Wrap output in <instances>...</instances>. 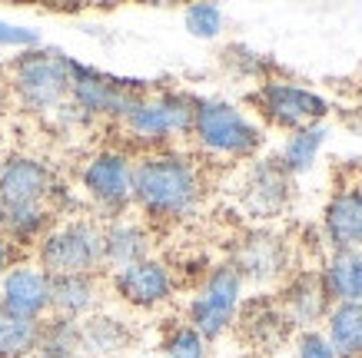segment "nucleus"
Returning <instances> with one entry per match:
<instances>
[{
	"label": "nucleus",
	"instance_id": "f257e3e1",
	"mask_svg": "<svg viewBox=\"0 0 362 358\" xmlns=\"http://www.w3.org/2000/svg\"><path fill=\"white\" fill-rule=\"evenodd\" d=\"M203 179L197 163L173 150H150L133 160V206L146 219L176 222L197 213Z\"/></svg>",
	"mask_w": 362,
	"mask_h": 358
},
{
	"label": "nucleus",
	"instance_id": "f03ea898",
	"mask_svg": "<svg viewBox=\"0 0 362 358\" xmlns=\"http://www.w3.org/2000/svg\"><path fill=\"white\" fill-rule=\"evenodd\" d=\"M189 136L203 153L223 156V160H246L263 146L259 123L246 117L240 107L216 97H197Z\"/></svg>",
	"mask_w": 362,
	"mask_h": 358
},
{
	"label": "nucleus",
	"instance_id": "7ed1b4c3",
	"mask_svg": "<svg viewBox=\"0 0 362 358\" xmlns=\"http://www.w3.org/2000/svg\"><path fill=\"white\" fill-rule=\"evenodd\" d=\"M11 90L30 113H54L70 100V56L60 50H23L11 64Z\"/></svg>",
	"mask_w": 362,
	"mask_h": 358
},
{
	"label": "nucleus",
	"instance_id": "20e7f679",
	"mask_svg": "<svg viewBox=\"0 0 362 358\" xmlns=\"http://www.w3.org/2000/svg\"><path fill=\"white\" fill-rule=\"evenodd\" d=\"M37 265L47 275H97L103 269V226L66 219L37 242Z\"/></svg>",
	"mask_w": 362,
	"mask_h": 358
},
{
	"label": "nucleus",
	"instance_id": "39448f33",
	"mask_svg": "<svg viewBox=\"0 0 362 358\" xmlns=\"http://www.w3.org/2000/svg\"><path fill=\"white\" fill-rule=\"evenodd\" d=\"M193 107L197 97L183 90H156V93H140L123 113V130L130 133V140L143 146H163L176 136H189L193 126Z\"/></svg>",
	"mask_w": 362,
	"mask_h": 358
},
{
	"label": "nucleus",
	"instance_id": "423d86ee",
	"mask_svg": "<svg viewBox=\"0 0 362 358\" xmlns=\"http://www.w3.org/2000/svg\"><path fill=\"white\" fill-rule=\"evenodd\" d=\"M243 302V279L236 275L230 262H220L206 272L203 285L187 305V326L197 332L203 342H216L226 335V328L236 322Z\"/></svg>",
	"mask_w": 362,
	"mask_h": 358
},
{
	"label": "nucleus",
	"instance_id": "0eeeda50",
	"mask_svg": "<svg viewBox=\"0 0 362 358\" xmlns=\"http://www.w3.org/2000/svg\"><path fill=\"white\" fill-rule=\"evenodd\" d=\"M250 103L259 109L266 123H273L276 130L296 133L303 126L322 123L329 117V100L309 87H299L293 80H279V76H266L259 87L250 93Z\"/></svg>",
	"mask_w": 362,
	"mask_h": 358
},
{
	"label": "nucleus",
	"instance_id": "6e6552de",
	"mask_svg": "<svg viewBox=\"0 0 362 358\" xmlns=\"http://www.w3.org/2000/svg\"><path fill=\"white\" fill-rule=\"evenodd\" d=\"M140 93H146V87H143L140 80L110 76V73H103V70H93L87 64L70 60V103L87 119H93V117L123 119V113L130 109V103Z\"/></svg>",
	"mask_w": 362,
	"mask_h": 358
},
{
	"label": "nucleus",
	"instance_id": "1a4fd4ad",
	"mask_svg": "<svg viewBox=\"0 0 362 358\" xmlns=\"http://www.w3.org/2000/svg\"><path fill=\"white\" fill-rule=\"evenodd\" d=\"M80 186L93 206L110 213V219L123 216L133 206V160L120 150L93 153L80 169Z\"/></svg>",
	"mask_w": 362,
	"mask_h": 358
},
{
	"label": "nucleus",
	"instance_id": "9d476101",
	"mask_svg": "<svg viewBox=\"0 0 362 358\" xmlns=\"http://www.w3.org/2000/svg\"><path fill=\"white\" fill-rule=\"evenodd\" d=\"M230 265L243 279V285H269L276 279H283L289 269V242L283 232H276L269 226H256L250 232H243L233 246Z\"/></svg>",
	"mask_w": 362,
	"mask_h": 358
},
{
	"label": "nucleus",
	"instance_id": "9b49d317",
	"mask_svg": "<svg viewBox=\"0 0 362 358\" xmlns=\"http://www.w3.org/2000/svg\"><path fill=\"white\" fill-rule=\"evenodd\" d=\"M0 309L23 322H44L50 315V275L37 262H13L0 275Z\"/></svg>",
	"mask_w": 362,
	"mask_h": 358
},
{
	"label": "nucleus",
	"instance_id": "f8f14e48",
	"mask_svg": "<svg viewBox=\"0 0 362 358\" xmlns=\"http://www.w3.org/2000/svg\"><path fill=\"white\" fill-rule=\"evenodd\" d=\"M240 203L252 219H276L283 216L293 203V176L286 173L279 160H256L246 169L240 186Z\"/></svg>",
	"mask_w": 362,
	"mask_h": 358
},
{
	"label": "nucleus",
	"instance_id": "ddd939ff",
	"mask_svg": "<svg viewBox=\"0 0 362 358\" xmlns=\"http://www.w3.org/2000/svg\"><path fill=\"white\" fill-rule=\"evenodd\" d=\"M54 173L44 160L13 153L7 160H0V206H50L54 193Z\"/></svg>",
	"mask_w": 362,
	"mask_h": 358
},
{
	"label": "nucleus",
	"instance_id": "4468645a",
	"mask_svg": "<svg viewBox=\"0 0 362 358\" xmlns=\"http://www.w3.org/2000/svg\"><path fill=\"white\" fill-rule=\"evenodd\" d=\"M110 285L133 309H156V305L170 302L176 292L173 272L153 256L143 262H133V265H123V269H113Z\"/></svg>",
	"mask_w": 362,
	"mask_h": 358
},
{
	"label": "nucleus",
	"instance_id": "2eb2a0df",
	"mask_svg": "<svg viewBox=\"0 0 362 358\" xmlns=\"http://www.w3.org/2000/svg\"><path fill=\"white\" fill-rule=\"evenodd\" d=\"M279 309H283L289 328H296V332H313V328L322 326L326 312L332 309V299L326 292L322 279H319V272H299V275H293L289 285L283 289Z\"/></svg>",
	"mask_w": 362,
	"mask_h": 358
},
{
	"label": "nucleus",
	"instance_id": "dca6fc26",
	"mask_svg": "<svg viewBox=\"0 0 362 358\" xmlns=\"http://www.w3.org/2000/svg\"><path fill=\"white\" fill-rule=\"evenodd\" d=\"M322 236L332 252L362 249V186H339L322 209Z\"/></svg>",
	"mask_w": 362,
	"mask_h": 358
},
{
	"label": "nucleus",
	"instance_id": "f3484780",
	"mask_svg": "<svg viewBox=\"0 0 362 358\" xmlns=\"http://www.w3.org/2000/svg\"><path fill=\"white\" fill-rule=\"evenodd\" d=\"M150 249H153V239L136 219L117 216L103 226V269H123V265L150 259Z\"/></svg>",
	"mask_w": 362,
	"mask_h": 358
},
{
	"label": "nucleus",
	"instance_id": "a211bd4d",
	"mask_svg": "<svg viewBox=\"0 0 362 358\" xmlns=\"http://www.w3.org/2000/svg\"><path fill=\"white\" fill-rule=\"evenodd\" d=\"M133 332L130 326L117 318V315H87L80 318V342L77 355L83 358H123V352L130 348Z\"/></svg>",
	"mask_w": 362,
	"mask_h": 358
},
{
	"label": "nucleus",
	"instance_id": "6ab92c4d",
	"mask_svg": "<svg viewBox=\"0 0 362 358\" xmlns=\"http://www.w3.org/2000/svg\"><path fill=\"white\" fill-rule=\"evenodd\" d=\"M97 275H50V315L80 322V318L97 312Z\"/></svg>",
	"mask_w": 362,
	"mask_h": 358
},
{
	"label": "nucleus",
	"instance_id": "aec40b11",
	"mask_svg": "<svg viewBox=\"0 0 362 358\" xmlns=\"http://www.w3.org/2000/svg\"><path fill=\"white\" fill-rule=\"evenodd\" d=\"M54 229V206H0V236L17 246H37Z\"/></svg>",
	"mask_w": 362,
	"mask_h": 358
},
{
	"label": "nucleus",
	"instance_id": "412c9836",
	"mask_svg": "<svg viewBox=\"0 0 362 358\" xmlns=\"http://www.w3.org/2000/svg\"><path fill=\"white\" fill-rule=\"evenodd\" d=\"M319 279L332 302H362V249L329 252V259L319 269Z\"/></svg>",
	"mask_w": 362,
	"mask_h": 358
},
{
	"label": "nucleus",
	"instance_id": "4be33fe9",
	"mask_svg": "<svg viewBox=\"0 0 362 358\" xmlns=\"http://www.w3.org/2000/svg\"><path fill=\"white\" fill-rule=\"evenodd\" d=\"M319 332L339 358H362V302H332Z\"/></svg>",
	"mask_w": 362,
	"mask_h": 358
},
{
	"label": "nucleus",
	"instance_id": "5701e85b",
	"mask_svg": "<svg viewBox=\"0 0 362 358\" xmlns=\"http://www.w3.org/2000/svg\"><path fill=\"white\" fill-rule=\"evenodd\" d=\"M326 136H329V130H326V123H313V126H303V130L289 133L283 143V150H279V166H283L289 176H303L309 173L313 166H316L319 153H322V146H326Z\"/></svg>",
	"mask_w": 362,
	"mask_h": 358
},
{
	"label": "nucleus",
	"instance_id": "b1692460",
	"mask_svg": "<svg viewBox=\"0 0 362 358\" xmlns=\"http://www.w3.org/2000/svg\"><path fill=\"white\" fill-rule=\"evenodd\" d=\"M243 328H246V338L259 348H276L289 335V322H286L283 309H279V302H269V299H263V302H256L246 309Z\"/></svg>",
	"mask_w": 362,
	"mask_h": 358
},
{
	"label": "nucleus",
	"instance_id": "393cba45",
	"mask_svg": "<svg viewBox=\"0 0 362 358\" xmlns=\"http://www.w3.org/2000/svg\"><path fill=\"white\" fill-rule=\"evenodd\" d=\"M40 348V322H23L0 309V358H33Z\"/></svg>",
	"mask_w": 362,
	"mask_h": 358
},
{
	"label": "nucleus",
	"instance_id": "a878e982",
	"mask_svg": "<svg viewBox=\"0 0 362 358\" xmlns=\"http://www.w3.org/2000/svg\"><path fill=\"white\" fill-rule=\"evenodd\" d=\"M80 342V322L74 318H60V315H47L40 322V348L44 355H64V352H77Z\"/></svg>",
	"mask_w": 362,
	"mask_h": 358
},
{
	"label": "nucleus",
	"instance_id": "bb28decb",
	"mask_svg": "<svg viewBox=\"0 0 362 358\" xmlns=\"http://www.w3.org/2000/svg\"><path fill=\"white\" fill-rule=\"evenodd\" d=\"M206 355H209V342H203L187 322L170 328L163 335V345H160V358H206Z\"/></svg>",
	"mask_w": 362,
	"mask_h": 358
},
{
	"label": "nucleus",
	"instance_id": "cd10ccee",
	"mask_svg": "<svg viewBox=\"0 0 362 358\" xmlns=\"http://www.w3.org/2000/svg\"><path fill=\"white\" fill-rule=\"evenodd\" d=\"M223 23H226V17L216 4H189L183 11V27L197 40H216L223 33Z\"/></svg>",
	"mask_w": 362,
	"mask_h": 358
},
{
	"label": "nucleus",
	"instance_id": "c85d7f7f",
	"mask_svg": "<svg viewBox=\"0 0 362 358\" xmlns=\"http://www.w3.org/2000/svg\"><path fill=\"white\" fill-rule=\"evenodd\" d=\"M223 60H226V64H230L236 73H243V76H259V80H266V73L273 70V64H269L266 56L252 54L250 47H243V44L230 47V50L223 54Z\"/></svg>",
	"mask_w": 362,
	"mask_h": 358
},
{
	"label": "nucleus",
	"instance_id": "c756f323",
	"mask_svg": "<svg viewBox=\"0 0 362 358\" xmlns=\"http://www.w3.org/2000/svg\"><path fill=\"white\" fill-rule=\"evenodd\" d=\"M0 47H13V50H37V47H40V30L23 27V23L0 20Z\"/></svg>",
	"mask_w": 362,
	"mask_h": 358
},
{
	"label": "nucleus",
	"instance_id": "7c9ffc66",
	"mask_svg": "<svg viewBox=\"0 0 362 358\" xmlns=\"http://www.w3.org/2000/svg\"><path fill=\"white\" fill-rule=\"evenodd\" d=\"M296 358H339L326 342V335L313 328V332H299L296 335Z\"/></svg>",
	"mask_w": 362,
	"mask_h": 358
},
{
	"label": "nucleus",
	"instance_id": "2f4dec72",
	"mask_svg": "<svg viewBox=\"0 0 362 358\" xmlns=\"http://www.w3.org/2000/svg\"><path fill=\"white\" fill-rule=\"evenodd\" d=\"M13 252H17V249H13L11 242L0 236V275H4V272H7V269L13 265Z\"/></svg>",
	"mask_w": 362,
	"mask_h": 358
},
{
	"label": "nucleus",
	"instance_id": "473e14b6",
	"mask_svg": "<svg viewBox=\"0 0 362 358\" xmlns=\"http://www.w3.org/2000/svg\"><path fill=\"white\" fill-rule=\"evenodd\" d=\"M33 358H83V355H77V352H64V355H44V352H37Z\"/></svg>",
	"mask_w": 362,
	"mask_h": 358
},
{
	"label": "nucleus",
	"instance_id": "72a5a7b5",
	"mask_svg": "<svg viewBox=\"0 0 362 358\" xmlns=\"http://www.w3.org/2000/svg\"><path fill=\"white\" fill-rule=\"evenodd\" d=\"M0 117H4V87H0Z\"/></svg>",
	"mask_w": 362,
	"mask_h": 358
},
{
	"label": "nucleus",
	"instance_id": "f704fd0d",
	"mask_svg": "<svg viewBox=\"0 0 362 358\" xmlns=\"http://www.w3.org/2000/svg\"><path fill=\"white\" fill-rule=\"evenodd\" d=\"M233 358H252V355H233Z\"/></svg>",
	"mask_w": 362,
	"mask_h": 358
}]
</instances>
